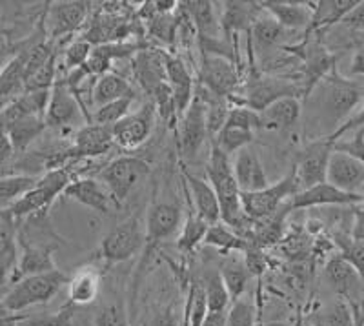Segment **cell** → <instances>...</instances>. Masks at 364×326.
Masks as SVG:
<instances>
[{"label":"cell","mask_w":364,"mask_h":326,"mask_svg":"<svg viewBox=\"0 0 364 326\" xmlns=\"http://www.w3.org/2000/svg\"><path fill=\"white\" fill-rule=\"evenodd\" d=\"M364 102V79H350L331 70L304 99L302 115L306 117L310 141L330 139Z\"/></svg>","instance_id":"obj_1"},{"label":"cell","mask_w":364,"mask_h":326,"mask_svg":"<svg viewBox=\"0 0 364 326\" xmlns=\"http://www.w3.org/2000/svg\"><path fill=\"white\" fill-rule=\"evenodd\" d=\"M70 283V275L63 270L29 275L13 283L8 292L0 295V306L9 314H22L31 306L48 305L64 286Z\"/></svg>","instance_id":"obj_2"},{"label":"cell","mask_w":364,"mask_h":326,"mask_svg":"<svg viewBox=\"0 0 364 326\" xmlns=\"http://www.w3.org/2000/svg\"><path fill=\"white\" fill-rule=\"evenodd\" d=\"M73 179L75 177L71 174L70 166L48 169L44 175L38 177L37 184L29 191H26L21 199H17L15 203L9 204L6 211L11 215V219L15 223L28 219L31 215L42 214V211H50L55 199L64 195V190L71 184Z\"/></svg>","instance_id":"obj_3"},{"label":"cell","mask_w":364,"mask_h":326,"mask_svg":"<svg viewBox=\"0 0 364 326\" xmlns=\"http://www.w3.org/2000/svg\"><path fill=\"white\" fill-rule=\"evenodd\" d=\"M304 99V88L294 79L281 77V75L262 73L261 70L253 71L246 80L242 90V100L239 106L252 107L253 112H264L266 107L279 102L282 99Z\"/></svg>","instance_id":"obj_4"},{"label":"cell","mask_w":364,"mask_h":326,"mask_svg":"<svg viewBox=\"0 0 364 326\" xmlns=\"http://www.w3.org/2000/svg\"><path fill=\"white\" fill-rule=\"evenodd\" d=\"M146 246V224L139 215H129L128 219L113 226L100 241L99 257L106 265H119L133 259Z\"/></svg>","instance_id":"obj_5"},{"label":"cell","mask_w":364,"mask_h":326,"mask_svg":"<svg viewBox=\"0 0 364 326\" xmlns=\"http://www.w3.org/2000/svg\"><path fill=\"white\" fill-rule=\"evenodd\" d=\"M295 194H299V186L295 169L291 168L281 181L273 182L264 190L255 194H240V203L246 217H250L253 223H262L281 211V208H284Z\"/></svg>","instance_id":"obj_6"},{"label":"cell","mask_w":364,"mask_h":326,"mask_svg":"<svg viewBox=\"0 0 364 326\" xmlns=\"http://www.w3.org/2000/svg\"><path fill=\"white\" fill-rule=\"evenodd\" d=\"M323 279L336 298L352 306L355 319H364V285L357 270L341 253L331 256L323 270Z\"/></svg>","instance_id":"obj_7"},{"label":"cell","mask_w":364,"mask_h":326,"mask_svg":"<svg viewBox=\"0 0 364 326\" xmlns=\"http://www.w3.org/2000/svg\"><path fill=\"white\" fill-rule=\"evenodd\" d=\"M148 175L149 164L144 159L135 157V155H122L104 166L99 179L120 206Z\"/></svg>","instance_id":"obj_8"},{"label":"cell","mask_w":364,"mask_h":326,"mask_svg":"<svg viewBox=\"0 0 364 326\" xmlns=\"http://www.w3.org/2000/svg\"><path fill=\"white\" fill-rule=\"evenodd\" d=\"M90 122V115L84 112V104L80 99L70 90L64 77H60L51 88L50 102L46 107V124L48 128L53 130H71L75 126L82 128L84 124Z\"/></svg>","instance_id":"obj_9"},{"label":"cell","mask_w":364,"mask_h":326,"mask_svg":"<svg viewBox=\"0 0 364 326\" xmlns=\"http://www.w3.org/2000/svg\"><path fill=\"white\" fill-rule=\"evenodd\" d=\"M184 214L177 203L171 201H154L146 214V246L144 259L154 256V252L171 237L181 233Z\"/></svg>","instance_id":"obj_10"},{"label":"cell","mask_w":364,"mask_h":326,"mask_svg":"<svg viewBox=\"0 0 364 326\" xmlns=\"http://www.w3.org/2000/svg\"><path fill=\"white\" fill-rule=\"evenodd\" d=\"M210 139L206 122V107L195 91L193 102L177 122V152L182 161H193ZM211 142V139H210Z\"/></svg>","instance_id":"obj_11"},{"label":"cell","mask_w":364,"mask_h":326,"mask_svg":"<svg viewBox=\"0 0 364 326\" xmlns=\"http://www.w3.org/2000/svg\"><path fill=\"white\" fill-rule=\"evenodd\" d=\"M199 80L200 86L206 88L210 93L232 104L237 91L240 90V75L235 62L220 55H203Z\"/></svg>","instance_id":"obj_12"},{"label":"cell","mask_w":364,"mask_h":326,"mask_svg":"<svg viewBox=\"0 0 364 326\" xmlns=\"http://www.w3.org/2000/svg\"><path fill=\"white\" fill-rule=\"evenodd\" d=\"M331 153H333V141L330 139H317V141L308 142L294 166L299 191L326 182Z\"/></svg>","instance_id":"obj_13"},{"label":"cell","mask_w":364,"mask_h":326,"mask_svg":"<svg viewBox=\"0 0 364 326\" xmlns=\"http://www.w3.org/2000/svg\"><path fill=\"white\" fill-rule=\"evenodd\" d=\"M90 17V4L87 2H48L44 9L46 33L51 42L68 37L82 28Z\"/></svg>","instance_id":"obj_14"},{"label":"cell","mask_w":364,"mask_h":326,"mask_svg":"<svg viewBox=\"0 0 364 326\" xmlns=\"http://www.w3.org/2000/svg\"><path fill=\"white\" fill-rule=\"evenodd\" d=\"M157 117L154 104L146 102L113 126V142L122 149L141 148L154 133Z\"/></svg>","instance_id":"obj_15"},{"label":"cell","mask_w":364,"mask_h":326,"mask_svg":"<svg viewBox=\"0 0 364 326\" xmlns=\"http://www.w3.org/2000/svg\"><path fill=\"white\" fill-rule=\"evenodd\" d=\"M261 4V2H259ZM294 31L284 29L273 17H269L268 13L262 9L259 13V17L253 22L252 29H250V53L255 51V57L269 58L273 53H281L284 48H288L286 42L290 41V35Z\"/></svg>","instance_id":"obj_16"},{"label":"cell","mask_w":364,"mask_h":326,"mask_svg":"<svg viewBox=\"0 0 364 326\" xmlns=\"http://www.w3.org/2000/svg\"><path fill=\"white\" fill-rule=\"evenodd\" d=\"M64 197L82 204L99 215H109L115 208H119L113 195L102 184L100 179L95 177H77L64 190Z\"/></svg>","instance_id":"obj_17"},{"label":"cell","mask_w":364,"mask_h":326,"mask_svg":"<svg viewBox=\"0 0 364 326\" xmlns=\"http://www.w3.org/2000/svg\"><path fill=\"white\" fill-rule=\"evenodd\" d=\"M360 201H363V195L346 194L336 186H331L330 182H323V184H317L314 188L295 194L286 203V206L291 211L321 206H355V204H360Z\"/></svg>","instance_id":"obj_18"},{"label":"cell","mask_w":364,"mask_h":326,"mask_svg":"<svg viewBox=\"0 0 364 326\" xmlns=\"http://www.w3.org/2000/svg\"><path fill=\"white\" fill-rule=\"evenodd\" d=\"M232 164L240 194H255V191L264 190L272 184L264 164H262L261 157L253 146H248V148L235 153L232 157Z\"/></svg>","instance_id":"obj_19"},{"label":"cell","mask_w":364,"mask_h":326,"mask_svg":"<svg viewBox=\"0 0 364 326\" xmlns=\"http://www.w3.org/2000/svg\"><path fill=\"white\" fill-rule=\"evenodd\" d=\"M182 177L186 186V195L190 206L206 221L208 224L220 223V204L217 199L215 190L211 188L206 179L191 174L186 166H182Z\"/></svg>","instance_id":"obj_20"},{"label":"cell","mask_w":364,"mask_h":326,"mask_svg":"<svg viewBox=\"0 0 364 326\" xmlns=\"http://www.w3.org/2000/svg\"><path fill=\"white\" fill-rule=\"evenodd\" d=\"M166 51L144 48L133 57L132 70L136 84L144 91L146 95L151 97L162 84H166Z\"/></svg>","instance_id":"obj_21"},{"label":"cell","mask_w":364,"mask_h":326,"mask_svg":"<svg viewBox=\"0 0 364 326\" xmlns=\"http://www.w3.org/2000/svg\"><path fill=\"white\" fill-rule=\"evenodd\" d=\"M326 182L346 194L364 195V164L346 153L333 152L328 162Z\"/></svg>","instance_id":"obj_22"},{"label":"cell","mask_w":364,"mask_h":326,"mask_svg":"<svg viewBox=\"0 0 364 326\" xmlns=\"http://www.w3.org/2000/svg\"><path fill=\"white\" fill-rule=\"evenodd\" d=\"M166 80L170 86L171 93H173L175 107H177L178 119L182 113L186 112L190 104L193 102L195 91H197V83H195L193 75H191L190 68L186 66V62L181 57L171 53H166Z\"/></svg>","instance_id":"obj_23"},{"label":"cell","mask_w":364,"mask_h":326,"mask_svg":"<svg viewBox=\"0 0 364 326\" xmlns=\"http://www.w3.org/2000/svg\"><path fill=\"white\" fill-rule=\"evenodd\" d=\"M113 133L112 128L108 126H99V124L87 122L82 128H79L73 135V146L68 152L70 159H91L100 157L104 153H108L112 149Z\"/></svg>","instance_id":"obj_24"},{"label":"cell","mask_w":364,"mask_h":326,"mask_svg":"<svg viewBox=\"0 0 364 326\" xmlns=\"http://www.w3.org/2000/svg\"><path fill=\"white\" fill-rule=\"evenodd\" d=\"M18 265V241L17 223L6 208H0V292L6 283L11 285L15 270Z\"/></svg>","instance_id":"obj_25"},{"label":"cell","mask_w":364,"mask_h":326,"mask_svg":"<svg viewBox=\"0 0 364 326\" xmlns=\"http://www.w3.org/2000/svg\"><path fill=\"white\" fill-rule=\"evenodd\" d=\"M262 11L259 2H224L220 11V28L228 44H232L235 35L250 33L253 22Z\"/></svg>","instance_id":"obj_26"},{"label":"cell","mask_w":364,"mask_h":326,"mask_svg":"<svg viewBox=\"0 0 364 326\" xmlns=\"http://www.w3.org/2000/svg\"><path fill=\"white\" fill-rule=\"evenodd\" d=\"M261 8L273 17L284 29L290 31H308L311 24V2H279V0H266L261 2Z\"/></svg>","instance_id":"obj_27"},{"label":"cell","mask_w":364,"mask_h":326,"mask_svg":"<svg viewBox=\"0 0 364 326\" xmlns=\"http://www.w3.org/2000/svg\"><path fill=\"white\" fill-rule=\"evenodd\" d=\"M302 117L301 99H282L261 112V130L275 133H286L295 128Z\"/></svg>","instance_id":"obj_28"},{"label":"cell","mask_w":364,"mask_h":326,"mask_svg":"<svg viewBox=\"0 0 364 326\" xmlns=\"http://www.w3.org/2000/svg\"><path fill=\"white\" fill-rule=\"evenodd\" d=\"M18 246H21V256H18V265L11 279V285L18 279H24V277L57 270L53 259L57 248L37 246V244H18Z\"/></svg>","instance_id":"obj_29"},{"label":"cell","mask_w":364,"mask_h":326,"mask_svg":"<svg viewBox=\"0 0 364 326\" xmlns=\"http://www.w3.org/2000/svg\"><path fill=\"white\" fill-rule=\"evenodd\" d=\"M357 4H359V0H318V2H311L314 15H311V24L306 33L318 35L323 31H328L333 26L341 24Z\"/></svg>","instance_id":"obj_30"},{"label":"cell","mask_w":364,"mask_h":326,"mask_svg":"<svg viewBox=\"0 0 364 326\" xmlns=\"http://www.w3.org/2000/svg\"><path fill=\"white\" fill-rule=\"evenodd\" d=\"M102 277L95 266H84L70 277L68 283V303L73 306H87L99 299Z\"/></svg>","instance_id":"obj_31"},{"label":"cell","mask_w":364,"mask_h":326,"mask_svg":"<svg viewBox=\"0 0 364 326\" xmlns=\"http://www.w3.org/2000/svg\"><path fill=\"white\" fill-rule=\"evenodd\" d=\"M306 322L310 326H360L357 325L352 306L344 299L333 298L328 303H321L306 314Z\"/></svg>","instance_id":"obj_32"},{"label":"cell","mask_w":364,"mask_h":326,"mask_svg":"<svg viewBox=\"0 0 364 326\" xmlns=\"http://www.w3.org/2000/svg\"><path fill=\"white\" fill-rule=\"evenodd\" d=\"M220 275H223V281L226 285L228 292H230V298L232 303H235L237 299H240L245 295L246 288L250 285V279H252V273H250L248 266H246L245 256L237 253H228L226 259L223 261V265L219 268Z\"/></svg>","instance_id":"obj_33"},{"label":"cell","mask_w":364,"mask_h":326,"mask_svg":"<svg viewBox=\"0 0 364 326\" xmlns=\"http://www.w3.org/2000/svg\"><path fill=\"white\" fill-rule=\"evenodd\" d=\"M91 102L95 104V107L104 106V104L113 102V100L124 99V97H135V90L126 80L124 77H120L119 73H108L100 75L99 79H95V84L91 88Z\"/></svg>","instance_id":"obj_34"},{"label":"cell","mask_w":364,"mask_h":326,"mask_svg":"<svg viewBox=\"0 0 364 326\" xmlns=\"http://www.w3.org/2000/svg\"><path fill=\"white\" fill-rule=\"evenodd\" d=\"M46 130H48V124H46V117L42 115L28 117V119H22L17 124H13L8 130V137L13 148H15V155L24 153Z\"/></svg>","instance_id":"obj_35"},{"label":"cell","mask_w":364,"mask_h":326,"mask_svg":"<svg viewBox=\"0 0 364 326\" xmlns=\"http://www.w3.org/2000/svg\"><path fill=\"white\" fill-rule=\"evenodd\" d=\"M203 244L217 248L219 252L226 253V256L228 253L237 252L245 253L250 246L248 241L242 239L237 231H233L232 228L228 226V224H224L223 221L217 224H211V226L208 228V233L206 237H204Z\"/></svg>","instance_id":"obj_36"},{"label":"cell","mask_w":364,"mask_h":326,"mask_svg":"<svg viewBox=\"0 0 364 326\" xmlns=\"http://www.w3.org/2000/svg\"><path fill=\"white\" fill-rule=\"evenodd\" d=\"M210 224L200 217L193 208L190 206L186 214V219L182 223L181 233L177 236V248L182 253L193 252L195 248L204 243V237L208 233Z\"/></svg>","instance_id":"obj_37"},{"label":"cell","mask_w":364,"mask_h":326,"mask_svg":"<svg viewBox=\"0 0 364 326\" xmlns=\"http://www.w3.org/2000/svg\"><path fill=\"white\" fill-rule=\"evenodd\" d=\"M253 139H255V132L253 130L242 128V126H237V124L228 122L226 120L224 128L217 133V137L211 142L219 146L226 155L233 157L240 149L252 146Z\"/></svg>","instance_id":"obj_38"},{"label":"cell","mask_w":364,"mask_h":326,"mask_svg":"<svg viewBox=\"0 0 364 326\" xmlns=\"http://www.w3.org/2000/svg\"><path fill=\"white\" fill-rule=\"evenodd\" d=\"M206 292L200 277H195L188 288V301L184 306V326H203L208 315Z\"/></svg>","instance_id":"obj_39"},{"label":"cell","mask_w":364,"mask_h":326,"mask_svg":"<svg viewBox=\"0 0 364 326\" xmlns=\"http://www.w3.org/2000/svg\"><path fill=\"white\" fill-rule=\"evenodd\" d=\"M200 279H203L204 292H206L208 310L210 312H228L232 306V298H230V292L224 285L219 270H210Z\"/></svg>","instance_id":"obj_40"},{"label":"cell","mask_w":364,"mask_h":326,"mask_svg":"<svg viewBox=\"0 0 364 326\" xmlns=\"http://www.w3.org/2000/svg\"><path fill=\"white\" fill-rule=\"evenodd\" d=\"M133 104H135V97H124V99L113 100V102H108V104H104V106L95 107V112H93V115H91L90 122L113 128L117 122H120L126 115L132 113Z\"/></svg>","instance_id":"obj_41"},{"label":"cell","mask_w":364,"mask_h":326,"mask_svg":"<svg viewBox=\"0 0 364 326\" xmlns=\"http://www.w3.org/2000/svg\"><path fill=\"white\" fill-rule=\"evenodd\" d=\"M93 48H95V46L91 44L90 41H86L84 37L71 41L70 44L64 48L63 61H60V64H63V66H58V70L63 68L64 73H70V71L79 70V68L86 66L87 61H90V57H91V51H93Z\"/></svg>","instance_id":"obj_42"},{"label":"cell","mask_w":364,"mask_h":326,"mask_svg":"<svg viewBox=\"0 0 364 326\" xmlns=\"http://www.w3.org/2000/svg\"><path fill=\"white\" fill-rule=\"evenodd\" d=\"M75 310H77V306L66 303L53 314H24V319H22L18 326H71L75 317Z\"/></svg>","instance_id":"obj_43"},{"label":"cell","mask_w":364,"mask_h":326,"mask_svg":"<svg viewBox=\"0 0 364 326\" xmlns=\"http://www.w3.org/2000/svg\"><path fill=\"white\" fill-rule=\"evenodd\" d=\"M336 244L339 246V253L357 270L364 285V243L353 241L350 233H337Z\"/></svg>","instance_id":"obj_44"},{"label":"cell","mask_w":364,"mask_h":326,"mask_svg":"<svg viewBox=\"0 0 364 326\" xmlns=\"http://www.w3.org/2000/svg\"><path fill=\"white\" fill-rule=\"evenodd\" d=\"M149 22V35L155 38L157 42L164 46L173 44L175 37L178 33V19L175 17L173 13H168V15H157Z\"/></svg>","instance_id":"obj_45"},{"label":"cell","mask_w":364,"mask_h":326,"mask_svg":"<svg viewBox=\"0 0 364 326\" xmlns=\"http://www.w3.org/2000/svg\"><path fill=\"white\" fill-rule=\"evenodd\" d=\"M93 326H132V322L122 303L109 301L97 308Z\"/></svg>","instance_id":"obj_46"},{"label":"cell","mask_w":364,"mask_h":326,"mask_svg":"<svg viewBox=\"0 0 364 326\" xmlns=\"http://www.w3.org/2000/svg\"><path fill=\"white\" fill-rule=\"evenodd\" d=\"M228 326H257L255 305L250 299L240 298L228 310Z\"/></svg>","instance_id":"obj_47"},{"label":"cell","mask_w":364,"mask_h":326,"mask_svg":"<svg viewBox=\"0 0 364 326\" xmlns=\"http://www.w3.org/2000/svg\"><path fill=\"white\" fill-rule=\"evenodd\" d=\"M333 152L346 153L350 157L357 159L360 164H364V128L357 130L352 139H341L333 142Z\"/></svg>","instance_id":"obj_48"},{"label":"cell","mask_w":364,"mask_h":326,"mask_svg":"<svg viewBox=\"0 0 364 326\" xmlns=\"http://www.w3.org/2000/svg\"><path fill=\"white\" fill-rule=\"evenodd\" d=\"M142 326H178V315L177 310L173 306H166L155 312L151 317L146 319Z\"/></svg>","instance_id":"obj_49"},{"label":"cell","mask_w":364,"mask_h":326,"mask_svg":"<svg viewBox=\"0 0 364 326\" xmlns=\"http://www.w3.org/2000/svg\"><path fill=\"white\" fill-rule=\"evenodd\" d=\"M360 128H364V102L360 104L359 110H357V112L353 113V115L350 117V119H348L346 122H344L339 130H337L336 135L330 137V141H333V142L341 141V139H343V137L346 135V133L357 132V130H360Z\"/></svg>","instance_id":"obj_50"},{"label":"cell","mask_w":364,"mask_h":326,"mask_svg":"<svg viewBox=\"0 0 364 326\" xmlns=\"http://www.w3.org/2000/svg\"><path fill=\"white\" fill-rule=\"evenodd\" d=\"M341 24L344 26L350 31H355V33H364V0H359V4L348 13L346 19H344Z\"/></svg>","instance_id":"obj_51"},{"label":"cell","mask_w":364,"mask_h":326,"mask_svg":"<svg viewBox=\"0 0 364 326\" xmlns=\"http://www.w3.org/2000/svg\"><path fill=\"white\" fill-rule=\"evenodd\" d=\"M359 37L360 41L357 42L352 61H350V75L355 79H364V35L359 33Z\"/></svg>","instance_id":"obj_52"},{"label":"cell","mask_w":364,"mask_h":326,"mask_svg":"<svg viewBox=\"0 0 364 326\" xmlns=\"http://www.w3.org/2000/svg\"><path fill=\"white\" fill-rule=\"evenodd\" d=\"M350 237L353 241L364 243V208L360 204L352 206V228H350Z\"/></svg>","instance_id":"obj_53"},{"label":"cell","mask_w":364,"mask_h":326,"mask_svg":"<svg viewBox=\"0 0 364 326\" xmlns=\"http://www.w3.org/2000/svg\"><path fill=\"white\" fill-rule=\"evenodd\" d=\"M21 48H22V41L0 42V75H2L4 68L9 64V61H11L18 51H21Z\"/></svg>","instance_id":"obj_54"},{"label":"cell","mask_w":364,"mask_h":326,"mask_svg":"<svg viewBox=\"0 0 364 326\" xmlns=\"http://www.w3.org/2000/svg\"><path fill=\"white\" fill-rule=\"evenodd\" d=\"M15 155V148H13L11 141H9L8 133L0 132V168L8 164Z\"/></svg>","instance_id":"obj_55"},{"label":"cell","mask_w":364,"mask_h":326,"mask_svg":"<svg viewBox=\"0 0 364 326\" xmlns=\"http://www.w3.org/2000/svg\"><path fill=\"white\" fill-rule=\"evenodd\" d=\"M203 326H228V312H208Z\"/></svg>","instance_id":"obj_56"},{"label":"cell","mask_w":364,"mask_h":326,"mask_svg":"<svg viewBox=\"0 0 364 326\" xmlns=\"http://www.w3.org/2000/svg\"><path fill=\"white\" fill-rule=\"evenodd\" d=\"M24 319V314H9L0 306V326H18Z\"/></svg>","instance_id":"obj_57"},{"label":"cell","mask_w":364,"mask_h":326,"mask_svg":"<svg viewBox=\"0 0 364 326\" xmlns=\"http://www.w3.org/2000/svg\"><path fill=\"white\" fill-rule=\"evenodd\" d=\"M6 33V17H4V8L0 4V35Z\"/></svg>","instance_id":"obj_58"},{"label":"cell","mask_w":364,"mask_h":326,"mask_svg":"<svg viewBox=\"0 0 364 326\" xmlns=\"http://www.w3.org/2000/svg\"><path fill=\"white\" fill-rule=\"evenodd\" d=\"M295 326H310V325H308L306 319H304V317H302V315H301V317L297 319V322H295Z\"/></svg>","instance_id":"obj_59"},{"label":"cell","mask_w":364,"mask_h":326,"mask_svg":"<svg viewBox=\"0 0 364 326\" xmlns=\"http://www.w3.org/2000/svg\"><path fill=\"white\" fill-rule=\"evenodd\" d=\"M360 206L364 208V195H363V201H360Z\"/></svg>","instance_id":"obj_60"},{"label":"cell","mask_w":364,"mask_h":326,"mask_svg":"<svg viewBox=\"0 0 364 326\" xmlns=\"http://www.w3.org/2000/svg\"><path fill=\"white\" fill-rule=\"evenodd\" d=\"M272 326H279V325H272Z\"/></svg>","instance_id":"obj_61"},{"label":"cell","mask_w":364,"mask_h":326,"mask_svg":"<svg viewBox=\"0 0 364 326\" xmlns=\"http://www.w3.org/2000/svg\"><path fill=\"white\" fill-rule=\"evenodd\" d=\"M363 35H364V33H363Z\"/></svg>","instance_id":"obj_62"}]
</instances>
